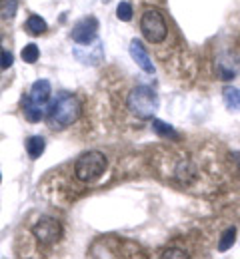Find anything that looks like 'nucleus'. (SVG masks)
Listing matches in <instances>:
<instances>
[{"instance_id":"obj_1","label":"nucleus","mask_w":240,"mask_h":259,"mask_svg":"<svg viewBox=\"0 0 240 259\" xmlns=\"http://www.w3.org/2000/svg\"><path fill=\"white\" fill-rule=\"evenodd\" d=\"M80 112H82V106L78 98L70 92H60L56 94V100L48 106L46 122L52 130H64L80 118Z\"/></svg>"},{"instance_id":"obj_2","label":"nucleus","mask_w":240,"mask_h":259,"mask_svg":"<svg viewBox=\"0 0 240 259\" xmlns=\"http://www.w3.org/2000/svg\"><path fill=\"white\" fill-rule=\"evenodd\" d=\"M158 94L150 86H136L128 92L126 108L138 120H152L158 110Z\"/></svg>"},{"instance_id":"obj_3","label":"nucleus","mask_w":240,"mask_h":259,"mask_svg":"<svg viewBox=\"0 0 240 259\" xmlns=\"http://www.w3.org/2000/svg\"><path fill=\"white\" fill-rule=\"evenodd\" d=\"M108 167V160L102 152H86L74 162V178L82 184H92L100 180Z\"/></svg>"},{"instance_id":"obj_4","label":"nucleus","mask_w":240,"mask_h":259,"mask_svg":"<svg viewBox=\"0 0 240 259\" xmlns=\"http://www.w3.org/2000/svg\"><path fill=\"white\" fill-rule=\"evenodd\" d=\"M140 32L150 44H160L166 40L168 26H166V20L160 14V10H156V8L144 10V14L140 18Z\"/></svg>"},{"instance_id":"obj_5","label":"nucleus","mask_w":240,"mask_h":259,"mask_svg":"<svg viewBox=\"0 0 240 259\" xmlns=\"http://www.w3.org/2000/svg\"><path fill=\"white\" fill-rule=\"evenodd\" d=\"M32 235L40 245H54L62 237V226L54 218H40L32 226Z\"/></svg>"},{"instance_id":"obj_6","label":"nucleus","mask_w":240,"mask_h":259,"mask_svg":"<svg viewBox=\"0 0 240 259\" xmlns=\"http://www.w3.org/2000/svg\"><path fill=\"white\" fill-rule=\"evenodd\" d=\"M98 28H100V24H98V18L96 16H84V18H80L72 26L70 36H72V40L76 44H90V42L96 40Z\"/></svg>"},{"instance_id":"obj_7","label":"nucleus","mask_w":240,"mask_h":259,"mask_svg":"<svg viewBox=\"0 0 240 259\" xmlns=\"http://www.w3.org/2000/svg\"><path fill=\"white\" fill-rule=\"evenodd\" d=\"M74 56L78 58V62L86 66H98L102 62L104 58V48H102V42L96 38L94 42L90 44H78L74 48Z\"/></svg>"},{"instance_id":"obj_8","label":"nucleus","mask_w":240,"mask_h":259,"mask_svg":"<svg viewBox=\"0 0 240 259\" xmlns=\"http://www.w3.org/2000/svg\"><path fill=\"white\" fill-rule=\"evenodd\" d=\"M128 52H130V58L136 62V66L142 70V72H146V74H154V72H156V68H154V64H152V58L148 56V52H146V48L142 46L140 40L134 38V40L130 42Z\"/></svg>"},{"instance_id":"obj_9","label":"nucleus","mask_w":240,"mask_h":259,"mask_svg":"<svg viewBox=\"0 0 240 259\" xmlns=\"http://www.w3.org/2000/svg\"><path fill=\"white\" fill-rule=\"evenodd\" d=\"M28 98L35 104H38V106L48 108L50 98H52V86H50V82L48 80H36L35 84H32V88H30V92H28Z\"/></svg>"},{"instance_id":"obj_10","label":"nucleus","mask_w":240,"mask_h":259,"mask_svg":"<svg viewBox=\"0 0 240 259\" xmlns=\"http://www.w3.org/2000/svg\"><path fill=\"white\" fill-rule=\"evenodd\" d=\"M22 112H24V118H26L28 122H40V120H44L48 108L38 106V104H35L30 98L26 96V98H22Z\"/></svg>"},{"instance_id":"obj_11","label":"nucleus","mask_w":240,"mask_h":259,"mask_svg":"<svg viewBox=\"0 0 240 259\" xmlns=\"http://www.w3.org/2000/svg\"><path fill=\"white\" fill-rule=\"evenodd\" d=\"M194 176H196V167L192 165V162H188V160H180L178 162L176 169H174V178L180 184H190L194 180Z\"/></svg>"},{"instance_id":"obj_12","label":"nucleus","mask_w":240,"mask_h":259,"mask_svg":"<svg viewBox=\"0 0 240 259\" xmlns=\"http://www.w3.org/2000/svg\"><path fill=\"white\" fill-rule=\"evenodd\" d=\"M152 130H154L160 138H164V140H168V142H180V134L174 130V126L162 122V120H158V118H152Z\"/></svg>"},{"instance_id":"obj_13","label":"nucleus","mask_w":240,"mask_h":259,"mask_svg":"<svg viewBox=\"0 0 240 259\" xmlns=\"http://www.w3.org/2000/svg\"><path fill=\"white\" fill-rule=\"evenodd\" d=\"M24 30H26V34H30V36H40V34H44L48 30V24L38 14H30L26 18V22H24Z\"/></svg>"},{"instance_id":"obj_14","label":"nucleus","mask_w":240,"mask_h":259,"mask_svg":"<svg viewBox=\"0 0 240 259\" xmlns=\"http://www.w3.org/2000/svg\"><path fill=\"white\" fill-rule=\"evenodd\" d=\"M222 100H224V104H226L228 110L238 112L240 110V88L224 86V90H222Z\"/></svg>"},{"instance_id":"obj_15","label":"nucleus","mask_w":240,"mask_h":259,"mask_svg":"<svg viewBox=\"0 0 240 259\" xmlns=\"http://www.w3.org/2000/svg\"><path fill=\"white\" fill-rule=\"evenodd\" d=\"M44 148H46V142L42 136H30L26 140V154L32 158V160H38L42 154H44Z\"/></svg>"},{"instance_id":"obj_16","label":"nucleus","mask_w":240,"mask_h":259,"mask_svg":"<svg viewBox=\"0 0 240 259\" xmlns=\"http://www.w3.org/2000/svg\"><path fill=\"white\" fill-rule=\"evenodd\" d=\"M236 243V227H226L224 231H222V235H220V239H218V251L220 253H224V251H228L232 245Z\"/></svg>"},{"instance_id":"obj_17","label":"nucleus","mask_w":240,"mask_h":259,"mask_svg":"<svg viewBox=\"0 0 240 259\" xmlns=\"http://www.w3.org/2000/svg\"><path fill=\"white\" fill-rule=\"evenodd\" d=\"M16 10H18V0H2V4H0V14H2V18L12 20V18L16 16Z\"/></svg>"},{"instance_id":"obj_18","label":"nucleus","mask_w":240,"mask_h":259,"mask_svg":"<svg viewBox=\"0 0 240 259\" xmlns=\"http://www.w3.org/2000/svg\"><path fill=\"white\" fill-rule=\"evenodd\" d=\"M20 56H22V60H24L26 64H35L36 60L40 58V50H38L36 44L30 42V44H26V46L22 48V54H20Z\"/></svg>"},{"instance_id":"obj_19","label":"nucleus","mask_w":240,"mask_h":259,"mask_svg":"<svg viewBox=\"0 0 240 259\" xmlns=\"http://www.w3.org/2000/svg\"><path fill=\"white\" fill-rule=\"evenodd\" d=\"M132 4L130 2H120L118 6H116V18L118 20H122V22H130L132 20Z\"/></svg>"},{"instance_id":"obj_20","label":"nucleus","mask_w":240,"mask_h":259,"mask_svg":"<svg viewBox=\"0 0 240 259\" xmlns=\"http://www.w3.org/2000/svg\"><path fill=\"white\" fill-rule=\"evenodd\" d=\"M216 72H218V76H220V80H224V82H228V80H232L234 76H236V72L234 70H228V68H224V66L216 64Z\"/></svg>"},{"instance_id":"obj_21","label":"nucleus","mask_w":240,"mask_h":259,"mask_svg":"<svg viewBox=\"0 0 240 259\" xmlns=\"http://www.w3.org/2000/svg\"><path fill=\"white\" fill-rule=\"evenodd\" d=\"M10 66H12V54L6 52L4 48H0V72L6 70V68H10Z\"/></svg>"},{"instance_id":"obj_22","label":"nucleus","mask_w":240,"mask_h":259,"mask_svg":"<svg viewBox=\"0 0 240 259\" xmlns=\"http://www.w3.org/2000/svg\"><path fill=\"white\" fill-rule=\"evenodd\" d=\"M162 257H178V259H184V257H188V253H186V251H182V249H174V247H170V249L162 251Z\"/></svg>"},{"instance_id":"obj_23","label":"nucleus","mask_w":240,"mask_h":259,"mask_svg":"<svg viewBox=\"0 0 240 259\" xmlns=\"http://www.w3.org/2000/svg\"><path fill=\"white\" fill-rule=\"evenodd\" d=\"M230 158H232V163L236 165V171H238V176H240V152H232Z\"/></svg>"},{"instance_id":"obj_24","label":"nucleus","mask_w":240,"mask_h":259,"mask_svg":"<svg viewBox=\"0 0 240 259\" xmlns=\"http://www.w3.org/2000/svg\"><path fill=\"white\" fill-rule=\"evenodd\" d=\"M0 182H2V178H0Z\"/></svg>"}]
</instances>
